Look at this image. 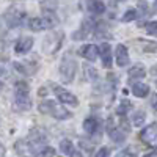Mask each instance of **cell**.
<instances>
[{"instance_id": "obj_1", "label": "cell", "mask_w": 157, "mask_h": 157, "mask_svg": "<svg viewBox=\"0 0 157 157\" xmlns=\"http://www.w3.org/2000/svg\"><path fill=\"white\" fill-rule=\"evenodd\" d=\"M14 109L19 112H29L32 109L30 86L24 80H19L14 85Z\"/></svg>"}, {"instance_id": "obj_2", "label": "cell", "mask_w": 157, "mask_h": 157, "mask_svg": "<svg viewBox=\"0 0 157 157\" xmlns=\"http://www.w3.org/2000/svg\"><path fill=\"white\" fill-rule=\"evenodd\" d=\"M129 124L127 121L124 120V116L121 118V121L120 123H115L113 121V118H109V121H107V132H109V137L115 141V143H123L126 140V135L129 134Z\"/></svg>"}, {"instance_id": "obj_3", "label": "cell", "mask_w": 157, "mask_h": 157, "mask_svg": "<svg viewBox=\"0 0 157 157\" xmlns=\"http://www.w3.org/2000/svg\"><path fill=\"white\" fill-rule=\"evenodd\" d=\"M75 69H77V63L72 57L71 52H66L61 58V63H60V77L64 83H71L75 77Z\"/></svg>"}, {"instance_id": "obj_4", "label": "cell", "mask_w": 157, "mask_h": 157, "mask_svg": "<svg viewBox=\"0 0 157 157\" xmlns=\"http://www.w3.org/2000/svg\"><path fill=\"white\" fill-rule=\"evenodd\" d=\"M38 109H39L41 113L54 116L55 120H68V118L71 116V112H68L64 107L58 105V104L54 102V101H43L38 105Z\"/></svg>"}, {"instance_id": "obj_5", "label": "cell", "mask_w": 157, "mask_h": 157, "mask_svg": "<svg viewBox=\"0 0 157 157\" xmlns=\"http://www.w3.org/2000/svg\"><path fill=\"white\" fill-rule=\"evenodd\" d=\"M46 141H47L46 130L41 129V127H36V129L32 130L30 135H29V148L32 149V152L39 154V151H41L44 146H47Z\"/></svg>"}, {"instance_id": "obj_6", "label": "cell", "mask_w": 157, "mask_h": 157, "mask_svg": "<svg viewBox=\"0 0 157 157\" xmlns=\"http://www.w3.org/2000/svg\"><path fill=\"white\" fill-rule=\"evenodd\" d=\"M25 16H27V14H25L24 10L13 6V8H10L5 13L3 19H5V22H6V25L10 29H16V27H21V25H22V22L25 21Z\"/></svg>"}, {"instance_id": "obj_7", "label": "cell", "mask_w": 157, "mask_h": 157, "mask_svg": "<svg viewBox=\"0 0 157 157\" xmlns=\"http://www.w3.org/2000/svg\"><path fill=\"white\" fill-rule=\"evenodd\" d=\"M140 138L143 140V143H146L148 146L157 149V123H152L148 127L143 129L141 134H140Z\"/></svg>"}, {"instance_id": "obj_8", "label": "cell", "mask_w": 157, "mask_h": 157, "mask_svg": "<svg viewBox=\"0 0 157 157\" xmlns=\"http://www.w3.org/2000/svg\"><path fill=\"white\" fill-rule=\"evenodd\" d=\"M52 90H54V93H55V96L58 98L60 102L68 104V105H72V107H77V105H78L77 98L71 93V91L64 90V88H61V86H58V85H52Z\"/></svg>"}, {"instance_id": "obj_9", "label": "cell", "mask_w": 157, "mask_h": 157, "mask_svg": "<svg viewBox=\"0 0 157 157\" xmlns=\"http://www.w3.org/2000/svg\"><path fill=\"white\" fill-rule=\"evenodd\" d=\"M13 66H14V69H17L24 75H33L36 72V69H38V61L35 58H32V60H25L22 63L21 61H16Z\"/></svg>"}, {"instance_id": "obj_10", "label": "cell", "mask_w": 157, "mask_h": 157, "mask_svg": "<svg viewBox=\"0 0 157 157\" xmlns=\"http://www.w3.org/2000/svg\"><path fill=\"white\" fill-rule=\"evenodd\" d=\"M61 41H63V33L50 35L44 41V52L46 54H54V52H57L58 47L61 46Z\"/></svg>"}, {"instance_id": "obj_11", "label": "cell", "mask_w": 157, "mask_h": 157, "mask_svg": "<svg viewBox=\"0 0 157 157\" xmlns=\"http://www.w3.org/2000/svg\"><path fill=\"white\" fill-rule=\"evenodd\" d=\"M32 47H33V38L32 36H22L14 44V52L17 55H25V54L30 52Z\"/></svg>"}, {"instance_id": "obj_12", "label": "cell", "mask_w": 157, "mask_h": 157, "mask_svg": "<svg viewBox=\"0 0 157 157\" xmlns=\"http://www.w3.org/2000/svg\"><path fill=\"white\" fill-rule=\"evenodd\" d=\"M93 29H94V22H93V21H90V19H86V21H83V22H82L80 29H78V30L72 35V38L75 39V41L85 39V38L91 33V30H93Z\"/></svg>"}, {"instance_id": "obj_13", "label": "cell", "mask_w": 157, "mask_h": 157, "mask_svg": "<svg viewBox=\"0 0 157 157\" xmlns=\"http://www.w3.org/2000/svg\"><path fill=\"white\" fill-rule=\"evenodd\" d=\"M115 58H116V64H118L120 68L127 66V63H129V52H127V47H126L124 44H118V46H116Z\"/></svg>"}, {"instance_id": "obj_14", "label": "cell", "mask_w": 157, "mask_h": 157, "mask_svg": "<svg viewBox=\"0 0 157 157\" xmlns=\"http://www.w3.org/2000/svg\"><path fill=\"white\" fill-rule=\"evenodd\" d=\"M83 129H85V132L88 135L99 134V130H101V121H99V118H96V116L86 118V120L83 121Z\"/></svg>"}, {"instance_id": "obj_15", "label": "cell", "mask_w": 157, "mask_h": 157, "mask_svg": "<svg viewBox=\"0 0 157 157\" xmlns=\"http://www.w3.org/2000/svg\"><path fill=\"white\" fill-rule=\"evenodd\" d=\"M29 27H30V30H33V32H43V30L52 29V25L49 24V21H47L44 16H41V17H33V19H30V21H29Z\"/></svg>"}, {"instance_id": "obj_16", "label": "cell", "mask_w": 157, "mask_h": 157, "mask_svg": "<svg viewBox=\"0 0 157 157\" xmlns=\"http://www.w3.org/2000/svg\"><path fill=\"white\" fill-rule=\"evenodd\" d=\"M99 55L102 58V64L104 68H112V49H110V44L107 43H102L99 46Z\"/></svg>"}, {"instance_id": "obj_17", "label": "cell", "mask_w": 157, "mask_h": 157, "mask_svg": "<svg viewBox=\"0 0 157 157\" xmlns=\"http://www.w3.org/2000/svg\"><path fill=\"white\" fill-rule=\"evenodd\" d=\"M99 54V47H96L94 44H85L80 47V55L85 57L88 61H94L98 58Z\"/></svg>"}, {"instance_id": "obj_18", "label": "cell", "mask_w": 157, "mask_h": 157, "mask_svg": "<svg viewBox=\"0 0 157 157\" xmlns=\"http://www.w3.org/2000/svg\"><path fill=\"white\" fill-rule=\"evenodd\" d=\"M86 8L91 14H102L105 11V5H104L101 0H86Z\"/></svg>"}, {"instance_id": "obj_19", "label": "cell", "mask_w": 157, "mask_h": 157, "mask_svg": "<svg viewBox=\"0 0 157 157\" xmlns=\"http://www.w3.org/2000/svg\"><path fill=\"white\" fill-rule=\"evenodd\" d=\"M145 75H146L145 66H143V64H135V66L129 71V82H130V83H132L134 80L137 82L138 78H143Z\"/></svg>"}, {"instance_id": "obj_20", "label": "cell", "mask_w": 157, "mask_h": 157, "mask_svg": "<svg viewBox=\"0 0 157 157\" xmlns=\"http://www.w3.org/2000/svg\"><path fill=\"white\" fill-rule=\"evenodd\" d=\"M132 93L137 96V98H146L148 93H149V86L146 83H138L135 82V85H132Z\"/></svg>"}, {"instance_id": "obj_21", "label": "cell", "mask_w": 157, "mask_h": 157, "mask_svg": "<svg viewBox=\"0 0 157 157\" xmlns=\"http://www.w3.org/2000/svg\"><path fill=\"white\" fill-rule=\"evenodd\" d=\"M129 110H132V102H130L129 99H123L121 104H120V105H118V109H116V115H118V116H124Z\"/></svg>"}, {"instance_id": "obj_22", "label": "cell", "mask_w": 157, "mask_h": 157, "mask_svg": "<svg viewBox=\"0 0 157 157\" xmlns=\"http://www.w3.org/2000/svg\"><path fill=\"white\" fill-rule=\"evenodd\" d=\"M145 120H146L145 110H135V112H134V115H132V123H134L135 126H141L143 123H145Z\"/></svg>"}, {"instance_id": "obj_23", "label": "cell", "mask_w": 157, "mask_h": 157, "mask_svg": "<svg viewBox=\"0 0 157 157\" xmlns=\"http://www.w3.org/2000/svg\"><path fill=\"white\" fill-rule=\"evenodd\" d=\"M60 149H61V152L68 154V155H71V154L75 151V148H74V145H72L71 140H61V141H60Z\"/></svg>"}, {"instance_id": "obj_24", "label": "cell", "mask_w": 157, "mask_h": 157, "mask_svg": "<svg viewBox=\"0 0 157 157\" xmlns=\"http://www.w3.org/2000/svg\"><path fill=\"white\" fill-rule=\"evenodd\" d=\"M10 77V68H8V63L6 61H0V80H6Z\"/></svg>"}, {"instance_id": "obj_25", "label": "cell", "mask_w": 157, "mask_h": 157, "mask_svg": "<svg viewBox=\"0 0 157 157\" xmlns=\"http://www.w3.org/2000/svg\"><path fill=\"white\" fill-rule=\"evenodd\" d=\"M118 157H137V151L132 146H127L123 151L118 152Z\"/></svg>"}, {"instance_id": "obj_26", "label": "cell", "mask_w": 157, "mask_h": 157, "mask_svg": "<svg viewBox=\"0 0 157 157\" xmlns=\"http://www.w3.org/2000/svg\"><path fill=\"white\" fill-rule=\"evenodd\" d=\"M135 17H137V10L129 8V10L124 13V16H123V22H130V21H134Z\"/></svg>"}, {"instance_id": "obj_27", "label": "cell", "mask_w": 157, "mask_h": 157, "mask_svg": "<svg viewBox=\"0 0 157 157\" xmlns=\"http://www.w3.org/2000/svg\"><path fill=\"white\" fill-rule=\"evenodd\" d=\"M39 157H55V149L52 146H44L38 154Z\"/></svg>"}, {"instance_id": "obj_28", "label": "cell", "mask_w": 157, "mask_h": 157, "mask_svg": "<svg viewBox=\"0 0 157 157\" xmlns=\"http://www.w3.org/2000/svg\"><path fill=\"white\" fill-rule=\"evenodd\" d=\"M146 32L152 36H157V21H152V22L146 24Z\"/></svg>"}, {"instance_id": "obj_29", "label": "cell", "mask_w": 157, "mask_h": 157, "mask_svg": "<svg viewBox=\"0 0 157 157\" xmlns=\"http://www.w3.org/2000/svg\"><path fill=\"white\" fill-rule=\"evenodd\" d=\"M110 154H112L110 148L102 146V148H99V149H98V152L94 154V157H110Z\"/></svg>"}, {"instance_id": "obj_30", "label": "cell", "mask_w": 157, "mask_h": 157, "mask_svg": "<svg viewBox=\"0 0 157 157\" xmlns=\"http://www.w3.org/2000/svg\"><path fill=\"white\" fill-rule=\"evenodd\" d=\"M85 75H86V78H90V80L98 78V72L93 68H90V66H85Z\"/></svg>"}, {"instance_id": "obj_31", "label": "cell", "mask_w": 157, "mask_h": 157, "mask_svg": "<svg viewBox=\"0 0 157 157\" xmlns=\"http://www.w3.org/2000/svg\"><path fill=\"white\" fill-rule=\"evenodd\" d=\"M151 107L157 112V94H155V96H152V99H151Z\"/></svg>"}, {"instance_id": "obj_32", "label": "cell", "mask_w": 157, "mask_h": 157, "mask_svg": "<svg viewBox=\"0 0 157 157\" xmlns=\"http://www.w3.org/2000/svg\"><path fill=\"white\" fill-rule=\"evenodd\" d=\"M5 152H6V149H5V146L0 143V157H5Z\"/></svg>"}, {"instance_id": "obj_33", "label": "cell", "mask_w": 157, "mask_h": 157, "mask_svg": "<svg viewBox=\"0 0 157 157\" xmlns=\"http://www.w3.org/2000/svg\"><path fill=\"white\" fill-rule=\"evenodd\" d=\"M69 157H82V154H80V152H78L77 149H75V151H74V152H72V154H71Z\"/></svg>"}, {"instance_id": "obj_34", "label": "cell", "mask_w": 157, "mask_h": 157, "mask_svg": "<svg viewBox=\"0 0 157 157\" xmlns=\"http://www.w3.org/2000/svg\"><path fill=\"white\" fill-rule=\"evenodd\" d=\"M145 157H157V152L154 151V152H149V154H146Z\"/></svg>"}, {"instance_id": "obj_35", "label": "cell", "mask_w": 157, "mask_h": 157, "mask_svg": "<svg viewBox=\"0 0 157 157\" xmlns=\"http://www.w3.org/2000/svg\"><path fill=\"white\" fill-rule=\"evenodd\" d=\"M2 88H3V80H0V91H2Z\"/></svg>"}, {"instance_id": "obj_36", "label": "cell", "mask_w": 157, "mask_h": 157, "mask_svg": "<svg viewBox=\"0 0 157 157\" xmlns=\"http://www.w3.org/2000/svg\"><path fill=\"white\" fill-rule=\"evenodd\" d=\"M155 8H157V0H155Z\"/></svg>"}, {"instance_id": "obj_37", "label": "cell", "mask_w": 157, "mask_h": 157, "mask_svg": "<svg viewBox=\"0 0 157 157\" xmlns=\"http://www.w3.org/2000/svg\"><path fill=\"white\" fill-rule=\"evenodd\" d=\"M120 2H124V0H120Z\"/></svg>"}]
</instances>
